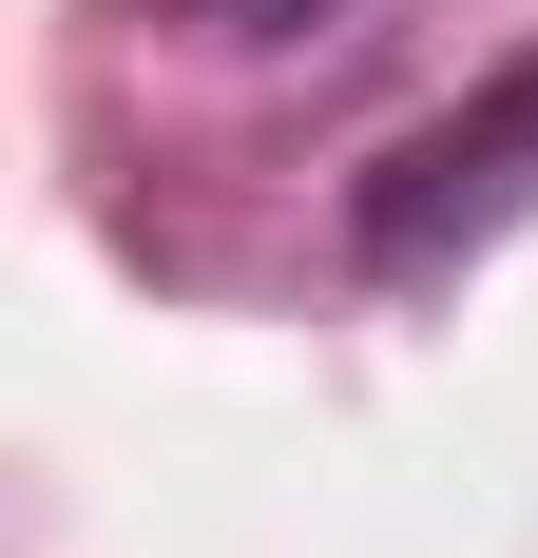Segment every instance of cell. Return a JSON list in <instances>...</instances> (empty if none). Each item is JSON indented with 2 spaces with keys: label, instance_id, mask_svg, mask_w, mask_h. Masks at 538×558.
<instances>
[{
  "label": "cell",
  "instance_id": "obj_2",
  "mask_svg": "<svg viewBox=\"0 0 538 558\" xmlns=\"http://www.w3.org/2000/svg\"><path fill=\"white\" fill-rule=\"evenodd\" d=\"M135 20H193V39H289V20H327V0H135Z\"/></svg>",
  "mask_w": 538,
  "mask_h": 558
},
{
  "label": "cell",
  "instance_id": "obj_1",
  "mask_svg": "<svg viewBox=\"0 0 538 558\" xmlns=\"http://www.w3.org/2000/svg\"><path fill=\"white\" fill-rule=\"evenodd\" d=\"M538 213V58H500L462 116H424V135H384V173L346 193V270L366 289H442L481 231Z\"/></svg>",
  "mask_w": 538,
  "mask_h": 558
}]
</instances>
